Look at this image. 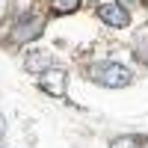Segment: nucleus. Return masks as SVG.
I'll use <instances>...</instances> for the list:
<instances>
[{
  "instance_id": "1",
  "label": "nucleus",
  "mask_w": 148,
  "mask_h": 148,
  "mask_svg": "<svg viewBox=\"0 0 148 148\" xmlns=\"http://www.w3.org/2000/svg\"><path fill=\"white\" fill-rule=\"evenodd\" d=\"M92 80L101 86H110V89H121L133 80V74H130V68L119 65V62H98V65H92Z\"/></svg>"
},
{
  "instance_id": "2",
  "label": "nucleus",
  "mask_w": 148,
  "mask_h": 148,
  "mask_svg": "<svg viewBox=\"0 0 148 148\" xmlns=\"http://www.w3.org/2000/svg\"><path fill=\"white\" fill-rule=\"evenodd\" d=\"M39 86H42V92L53 95V98H65V71L62 68H47V71H42Z\"/></svg>"
},
{
  "instance_id": "3",
  "label": "nucleus",
  "mask_w": 148,
  "mask_h": 148,
  "mask_svg": "<svg viewBox=\"0 0 148 148\" xmlns=\"http://www.w3.org/2000/svg\"><path fill=\"white\" fill-rule=\"evenodd\" d=\"M98 15H101V21H107L110 27H127L130 24V15L125 12V6L113 3V0H104V3L98 6Z\"/></svg>"
},
{
  "instance_id": "4",
  "label": "nucleus",
  "mask_w": 148,
  "mask_h": 148,
  "mask_svg": "<svg viewBox=\"0 0 148 148\" xmlns=\"http://www.w3.org/2000/svg\"><path fill=\"white\" fill-rule=\"evenodd\" d=\"M42 27H45L42 18H24V21H18V27H15V42H30V39H36V36L42 33Z\"/></svg>"
},
{
  "instance_id": "5",
  "label": "nucleus",
  "mask_w": 148,
  "mask_h": 148,
  "mask_svg": "<svg viewBox=\"0 0 148 148\" xmlns=\"http://www.w3.org/2000/svg\"><path fill=\"white\" fill-rule=\"evenodd\" d=\"M24 65H27V71H47V68H51V53H47V51H36V53H27Z\"/></svg>"
},
{
  "instance_id": "6",
  "label": "nucleus",
  "mask_w": 148,
  "mask_h": 148,
  "mask_svg": "<svg viewBox=\"0 0 148 148\" xmlns=\"http://www.w3.org/2000/svg\"><path fill=\"white\" fill-rule=\"evenodd\" d=\"M80 6V0H53V9L56 12H74Z\"/></svg>"
},
{
  "instance_id": "7",
  "label": "nucleus",
  "mask_w": 148,
  "mask_h": 148,
  "mask_svg": "<svg viewBox=\"0 0 148 148\" xmlns=\"http://www.w3.org/2000/svg\"><path fill=\"white\" fill-rule=\"evenodd\" d=\"M136 142H139V139L125 136V139H116V142H113V148H136Z\"/></svg>"
},
{
  "instance_id": "8",
  "label": "nucleus",
  "mask_w": 148,
  "mask_h": 148,
  "mask_svg": "<svg viewBox=\"0 0 148 148\" xmlns=\"http://www.w3.org/2000/svg\"><path fill=\"white\" fill-rule=\"evenodd\" d=\"M136 53H139L145 62H148V42H139V45H136Z\"/></svg>"
},
{
  "instance_id": "9",
  "label": "nucleus",
  "mask_w": 148,
  "mask_h": 148,
  "mask_svg": "<svg viewBox=\"0 0 148 148\" xmlns=\"http://www.w3.org/2000/svg\"><path fill=\"white\" fill-rule=\"evenodd\" d=\"M3 133H6V119L0 116V136H3Z\"/></svg>"
},
{
  "instance_id": "10",
  "label": "nucleus",
  "mask_w": 148,
  "mask_h": 148,
  "mask_svg": "<svg viewBox=\"0 0 148 148\" xmlns=\"http://www.w3.org/2000/svg\"><path fill=\"white\" fill-rule=\"evenodd\" d=\"M125 3H127V6H139V0H125Z\"/></svg>"
}]
</instances>
